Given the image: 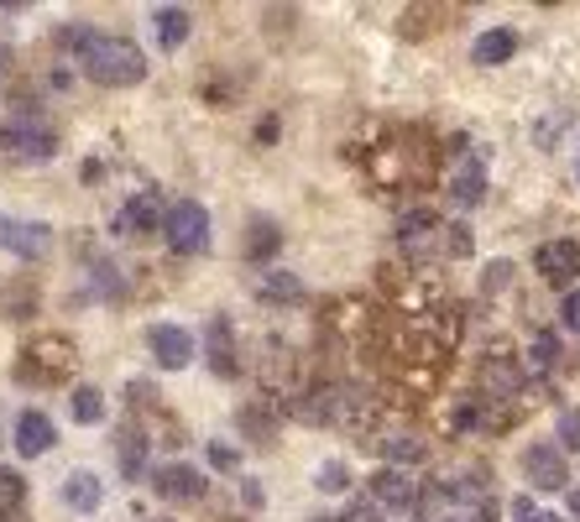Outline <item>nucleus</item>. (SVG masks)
I'll list each match as a JSON object with an SVG mask.
<instances>
[{"label":"nucleus","instance_id":"obj_13","mask_svg":"<svg viewBox=\"0 0 580 522\" xmlns=\"http://www.w3.org/2000/svg\"><path fill=\"white\" fill-rule=\"evenodd\" d=\"M58 497H63V507H73V512H99V501H105V481H99L95 471H69Z\"/></svg>","mask_w":580,"mask_h":522},{"label":"nucleus","instance_id":"obj_14","mask_svg":"<svg viewBox=\"0 0 580 522\" xmlns=\"http://www.w3.org/2000/svg\"><path fill=\"white\" fill-rule=\"evenodd\" d=\"M157 214H163V199H157V193H137V199L116 214V236H146V230H157Z\"/></svg>","mask_w":580,"mask_h":522},{"label":"nucleus","instance_id":"obj_28","mask_svg":"<svg viewBox=\"0 0 580 522\" xmlns=\"http://www.w3.org/2000/svg\"><path fill=\"white\" fill-rule=\"evenodd\" d=\"M90 37H95V26L73 22V26H58V37H52V43H58L63 52H73V58H79V52L90 48Z\"/></svg>","mask_w":580,"mask_h":522},{"label":"nucleus","instance_id":"obj_3","mask_svg":"<svg viewBox=\"0 0 580 522\" xmlns=\"http://www.w3.org/2000/svg\"><path fill=\"white\" fill-rule=\"evenodd\" d=\"M163 236L178 257H204L210 251V210L199 199H178L163 220Z\"/></svg>","mask_w":580,"mask_h":522},{"label":"nucleus","instance_id":"obj_20","mask_svg":"<svg viewBox=\"0 0 580 522\" xmlns=\"http://www.w3.org/2000/svg\"><path fill=\"white\" fill-rule=\"evenodd\" d=\"M377 454H382L387 465L409 471V465H418L429 450H424V439H413V434H387V439H377Z\"/></svg>","mask_w":580,"mask_h":522},{"label":"nucleus","instance_id":"obj_38","mask_svg":"<svg viewBox=\"0 0 580 522\" xmlns=\"http://www.w3.org/2000/svg\"><path fill=\"white\" fill-rule=\"evenodd\" d=\"M5 63H11V48H5V43H0V73H5Z\"/></svg>","mask_w":580,"mask_h":522},{"label":"nucleus","instance_id":"obj_24","mask_svg":"<svg viewBox=\"0 0 580 522\" xmlns=\"http://www.w3.org/2000/svg\"><path fill=\"white\" fill-rule=\"evenodd\" d=\"M262 304H304V283L293 272H267L262 277Z\"/></svg>","mask_w":580,"mask_h":522},{"label":"nucleus","instance_id":"obj_36","mask_svg":"<svg viewBox=\"0 0 580 522\" xmlns=\"http://www.w3.org/2000/svg\"><path fill=\"white\" fill-rule=\"evenodd\" d=\"M241 497H246V507H262V486H257V481H241Z\"/></svg>","mask_w":580,"mask_h":522},{"label":"nucleus","instance_id":"obj_33","mask_svg":"<svg viewBox=\"0 0 580 522\" xmlns=\"http://www.w3.org/2000/svg\"><path fill=\"white\" fill-rule=\"evenodd\" d=\"M559 324L580 340V293H565V304H559Z\"/></svg>","mask_w":580,"mask_h":522},{"label":"nucleus","instance_id":"obj_34","mask_svg":"<svg viewBox=\"0 0 580 522\" xmlns=\"http://www.w3.org/2000/svg\"><path fill=\"white\" fill-rule=\"evenodd\" d=\"M559 439H565V444H580V413H559Z\"/></svg>","mask_w":580,"mask_h":522},{"label":"nucleus","instance_id":"obj_4","mask_svg":"<svg viewBox=\"0 0 580 522\" xmlns=\"http://www.w3.org/2000/svg\"><path fill=\"white\" fill-rule=\"evenodd\" d=\"M22 366H16V377L22 381H63L73 366V345L63 334H43L37 345H26L22 351Z\"/></svg>","mask_w":580,"mask_h":522},{"label":"nucleus","instance_id":"obj_21","mask_svg":"<svg viewBox=\"0 0 580 522\" xmlns=\"http://www.w3.org/2000/svg\"><path fill=\"white\" fill-rule=\"evenodd\" d=\"M450 199H455L460 210H476V204H482V199H486V173H482V163H465L455 178H450Z\"/></svg>","mask_w":580,"mask_h":522},{"label":"nucleus","instance_id":"obj_10","mask_svg":"<svg viewBox=\"0 0 580 522\" xmlns=\"http://www.w3.org/2000/svg\"><path fill=\"white\" fill-rule=\"evenodd\" d=\"M146 351L157 356L163 371H184L193 360V334L178 330V324H152V330H146Z\"/></svg>","mask_w":580,"mask_h":522},{"label":"nucleus","instance_id":"obj_26","mask_svg":"<svg viewBox=\"0 0 580 522\" xmlns=\"http://www.w3.org/2000/svg\"><path fill=\"white\" fill-rule=\"evenodd\" d=\"M315 486L319 491H330V497L351 491V465H345V460H324V465L315 471Z\"/></svg>","mask_w":580,"mask_h":522},{"label":"nucleus","instance_id":"obj_16","mask_svg":"<svg viewBox=\"0 0 580 522\" xmlns=\"http://www.w3.org/2000/svg\"><path fill=\"white\" fill-rule=\"evenodd\" d=\"M210 366L215 377H241V360H236V340H230V319H210Z\"/></svg>","mask_w":580,"mask_h":522},{"label":"nucleus","instance_id":"obj_15","mask_svg":"<svg viewBox=\"0 0 580 522\" xmlns=\"http://www.w3.org/2000/svg\"><path fill=\"white\" fill-rule=\"evenodd\" d=\"M512 52H518V32H508V26H492V32H482V37L471 43V63L497 69V63H508Z\"/></svg>","mask_w":580,"mask_h":522},{"label":"nucleus","instance_id":"obj_12","mask_svg":"<svg viewBox=\"0 0 580 522\" xmlns=\"http://www.w3.org/2000/svg\"><path fill=\"white\" fill-rule=\"evenodd\" d=\"M189 32H193V16L184 11V5H157V11H152V37H157V48L163 52L184 48Z\"/></svg>","mask_w":580,"mask_h":522},{"label":"nucleus","instance_id":"obj_11","mask_svg":"<svg viewBox=\"0 0 580 522\" xmlns=\"http://www.w3.org/2000/svg\"><path fill=\"white\" fill-rule=\"evenodd\" d=\"M371 501L392 507V512H413L418 507V481L409 471H398V465H382V471L371 475Z\"/></svg>","mask_w":580,"mask_h":522},{"label":"nucleus","instance_id":"obj_19","mask_svg":"<svg viewBox=\"0 0 580 522\" xmlns=\"http://www.w3.org/2000/svg\"><path fill=\"white\" fill-rule=\"evenodd\" d=\"M69 418L73 424H105V392H99V387H90V381H79V387H73L69 392Z\"/></svg>","mask_w":580,"mask_h":522},{"label":"nucleus","instance_id":"obj_27","mask_svg":"<svg viewBox=\"0 0 580 522\" xmlns=\"http://www.w3.org/2000/svg\"><path fill=\"white\" fill-rule=\"evenodd\" d=\"M26 501V481L11 465H0V512H16Z\"/></svg>","mask_w":580,"mask_h":522},{"label":"nucleus","instance_id":"obj_6","mask_svg":"<svg viewBox=\"0 0 580 522\" xmlns=\"http://www.w3.org/2000/svg\"><path fill=\"white\" fill-rule=\"evenodd\" d=\"M0 251H11L22 261H43L52 251V230L43 220H5L0 214Z\"/></svg>","mask_w":580,"mask_h":522},{"label":"nucleus","instance_id":"obj_35","mask_svg":"<svg viewBox=\"0 0 580 522\" xmlns=\"http://www.w3.org/2000/svg\"><path fill=\"white\" fill-rule=\"evenodd\" d=\"M210 460H215L220 471H236V465H241V460H236V450H230V444H210Z\"/></svg>","mask_w":580,"mask_h":522},{"label":"nucleus","instance_id":"obj_22","mask_svg":"<svg viewBox=\"0 0 580 522\" xmlns=\"http://www.w3.org/2000/svg\"><path fill=\"white\" fill-rule=\"evenodd\" d=\"M277 246H283V225H277V220H267V214H257V220H251V236H246V257L267 261Z\"/></svg>","mask_w":580,"mask_h":522},{"label":"nucleus","instance_id":"obj_25","mask_svg":"<svg viewBox=\"0 0 580 522\" xmlns=\"http://www.w3.org/2000/svg\"><path fill=\"white\" fill-rule=\"evenodd\" d=\"M555 360H559V340L549 330H538L533 334V345H529V371L533 377H544V371H555Z\"/></svg>","mask_w":580,"mask_h":522},{"label":"nucleus","instance_id":"obj_5","mask_svg":"<svg viewBox=\"0 0 580 522\" xmlns=\"http://www.w3.org/2000/svg\"><path fill=\"white\" fill-rule=\"evenodd\" d=\"M146 481H152L157 501H173V507L204 501V491H210V475L199 471V465H184V460H173V465H157V471L146 475Z\"/></svg>","mask_w":580,"mask_h":522},{"label":"nucleus","instance_id":"obj_9","mask_svg":"<svg viewBox=\"0 0 580 522\" xmlns=\"http://www.w3.org/2000/svg\"><path fill=\"white\" fill-rule=\"evenodd\" d=\"M533 266H538V277L549 287H570L580 272V246L576 240H544V246L533 251Z\"/></svg>","mask_w":580,"mask_h":522},{"label":"nucleus","instance_id":"obj_1","mask_svg":"<svg viewBox=\"0 0 580 522\" xmlns=\"http://www.w3.org/2000/svg\"><path fill=\"white\" fill-rule=\"evenodd\" d=\"M79 63L99 90H131V84L146 79V52L131 37H116V32H95L90 48L79 52Z\"/></svg>","mask_w":580,"mask_h":522},{"label":"nucleus","instance_id":"obj_29","mask_svg":"<svg viewBox=\"0 0 580 522\" xmlns=\"http://www.w3.org/2000/svg\"><path fill=\"white\" fill-rule=\"evenodd\" d=\"M512 522H565V518H555V512H544V507H533V497H512Z\"/></svg>","mask_w":580,"mask_h":522},{"label":"nucleus","instance_id":"obj_39","mask_svg":"<svg viewBox=\"0 0 580 522\" xmlns=\"http://www.w3.org/2000/svg\"><path fill=\"white\" fill-rule=\"evenodd\" d=\"M309 522H340V518H309Z\"/></svg>","mask_w":580,"mask_h":522},{"label":"nucleus","instance_id":"obj_31","mask_svg":"<svg viewBox=\"0 0 580 522\" xmlns=\"http://www.w3.org/2000/svg\"><path fill=\"white\" fill-rule=\"evenodd\" d=\"M508 283H512V261H492L486 277H482V293H502Z\"/></svg>","mask_w":580,"mask_h":522},{"label":"nucleus","instance_id":"obj_23","mask_svg":"<svg viewBox=\"0 0 580 522\" xmlns=\"http://www.w3.org/2000/svg\"><path fill=\"white\" fill-rule=\"evenodd\" d=\"M236 424H241V434H251V444H272V434H277V418H272V407H262V403L241 407Z\"/></svg>","mask_w":580,"mask_h":522},{"label":"nucleus","instance_id":"obj_37","mask_svg":"<svg viewBox=\"0 0 580 522\" xmlns=\"http://www.w3.org/2000/svg\"><path fill=\"white\" fill-rule=\"evenodd\" d=\"M570 518L580 522V491H570Z\"/></svg>","mask_w":580,"mask_h":522},{"label":"nucleus","instance_id":"obj_18","mask_svg":"<svg viewBox=\"0 0 580 522\" xmlns=\"http://www.w3.org/2000/svg\"><path fill=\"white\" fill-rule=\"evenodd\" d=\"M482 387L492 392V403H508V398H518V387H523V371L508 366V360H486V366H482Z\"/></svg>","mask_w":580,"mask_h":522},{"label":"nucleus","instance_id":"obj_30","mask_svg":"<svg viewBox=\"0 0 580 522\" xmlns=\"http://www.w3.org/2000/svg\"><path fill=\"white\" fill-rule=\"evenodd\" d=\"M445 257H471V230L465 225H445Z\"/></svg>","mask_w":580,"mask_h":522},{"label":"nucleus","instance_id":"obj_17","mask_svg":"<svg viewBox=\"0 0 580 522\" xmlns=\"http://www.w3.org/2000/svg\"><path fill=\"white\" fill-rule=\"evenodd\" d=\"M116 450H121V475L126 481H142L146 475V439L137 424H126L121 434H116Z\"/></svg>","mask_w":580,"mask_h":522},{"label":"nucleus","instance_id":"obj_32","mask_svg":"<svg viewBox=\"0 0 580 522\" xmlns=\"http://www.w3.org/2000/svg\"><path fill=\"white\" fill-rule=\"evenodd\" d=\"M340 522H382V507L377 501H351V512H340Z\"/></svg>","mask_w":580,"mask_h":522},{"label":"nucleus","instance_id":"obj_7","mask_svg":"<svg viewBox=\"0 0 580 522\" xmlns=\"http://www.w3.org/2000/svg\"><path fill=\"white\" fill-rule=\"evenodd\" d=\"M11 444L22 460H43V454L58 444V424H52L43 407H22L16 413V428H11Z\"/></svg>","mask_w":580,"mask_h":522},{"label":"nucleus","instance_id":"obj_2","mask_svg":"<svg viewBox=\"0 0 580 522\" xmlns=\"http://www.w3.org/2000/svg\"><path fill=\"white\" fill-rule=\"evenodd\" d=\"M0 152L16 163H48V157H58V131L37 116H11L0 120Z\"/></svg>","mask_w":580,"mask_h":522},{"label":"nucleus","instance_id":"obj_8","mask_svg":"<svg viewBox=\"0 0 580 522\" xmlns=\"http://www.w3.org/2000/svg\"><path fill=\"white\" fill-rule=\"evenodd\" d=\"M523 475L533 481V491H565L570 486V465L555 444H529L523 450Z\"/></svg>","mask_w":580,"mask_h":522}]
</instances>
